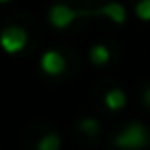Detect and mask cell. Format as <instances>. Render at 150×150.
I'll use <instances>...</instances> for the list:
<instances>
[{"mask_svg":"<svg viewBox=\"0 0 150 150\" xmlns=\"http://www.w3.org/2000/svg\"><path fill=\"white\" fill-rule=\"evenodd\" d=\"M136 15L140 21H150V0H140L136 4Z\"/></svg>","mask_w":150,"mask_h":150,"instance_id":"9c48e42d","label":"cell"},{"mask_svg":"<svg viewBox=\"0 0 150 150\" xmlns=\"http://www.w3.org/2000/svg\"><path fill=\"white\" fill-rule=\"evenodd\" d=\"M105 105H107V109H111V111L123 109V107H125V93L119 91V88L109 91V93L105 95Z\"/></svg>","mask_w":150,"mask_h":150,"instance_id":"8992f818","label":"cell"},{"mask_svg":"<svg viewBox=\"0 0 150 150\" xmlns=\"http://www.w3.org/2000/svg\"><path fill=\"white\" fill-rule=\"evenodd\" d=\"M148 140H150L148 129L142 123H129L115 136L113 144L117 148H123V150H140L148 144Z\"/></svg>","mask_w":150,"mask_h":150,"instance_id":"6da1fadb","label":"cell"},{"mask_svg":"<svg viewBox=\"0 0 150 150\" xmlns=\"http://www.w3.org/2000/svg\"><path fill=\"white\" fill-rule=\"evenodd\" d=\"M88 15H105V17H109L115 25H121V23L125 21V8H123V4H119V2H109V4H105V6L97 8V11H91Z\"/></svg>","mask_w":150,"mask_h":150,"instance_id":"5b68a950","label":"cell"},{"mask_svg":"<svg viewBox=\"0 0 150 150\" xmlns=\"http://www.w3.org/2000/svg\"><path fill=\"white\" fill-rule=\"evenodd\" d=\"M64 68H66V60H64V56H62L60 52L50 50V52H45V54L41 56V70H43L45 74L58 76V74L64 72Z\"/></svg>","mask_w":150,"mask_h":150,"instance_id":"277c9868","label":"cell"},{"mask_svg":"<svg viewBox=\"0 0 150 150\" xmlns=\"http://www.w3.org/2000/svg\"><path fill=\"white\" fill-rule=\"evenodd\" d=\"M80 129L86 132V134H91V136H95V134H99V123H97V119L86 117V119L80 121Z\"/></svg>","mask_w":150,"mask_h":150,"instance_id":"30bf717a","label":"cell"},{"mask_svg":"<svg viewBox=\"0 0 150 150\" xmlns=\"http://www.w3.org/2000/svg\"><path fill=\"white\" fill-rule=\"evenodd\" d=\"M144 103H146V105L150 107V86H148V88L144 91Z\"/></svg>","mask_w":150,"mask_h":150,"instance_id":"8fae6325","label":"cell"},{"mask_svg":"<svg viewBox=\"0 0 150 150\" xmlns=\"http://www.w3.org/2000/svg\"><path fill=\"white\" fill-rule=\"evenodd\" d=\"M0 45L6 54H17L27 45V33L21 27H6L0 33Z\"/></svg>","mask_w":150,"mask_h":150,"instance_id":"3957f363","label":"cell"},{"mask_svg":"<svg viewBox=\"0 0 150 150\" xmlns=\"http://www.w3.org/2000/svg\"><path fill=\"white\" fill-rule=\"evenodd\" d=\"M91 11H76L68 4H54L50 8V23L56 27V29H66L68 25H72L78 17L82 15H88Z\"/></svg>","mask_w":150,"mask_h":150,"instance_id":"7a4b0ae2","label":"cell"},{"mask_svg":"<svg viewBox=\"0 0 150 150\" xmlns=\"http://www.w3.org/2000/svg\"><path fill=\"white\" fill-rule=\"evenodd\" d=\"M4 2H8V0H0V4H4Z\"/></svg>","mask_w":150,"mask_h":150,"instance_id":"7c38bea8","label":"cell"},{"mask_svg":"<svg viewBox=\"0 0 150 150\" xmlns=\"http://www.w3.org/2000/svg\"><path fill=\"white\" fill-rule=\"evenodd\" d=\"M60 146H62L60 136H58V134H54V132H50V134H45V136L39 140L37 150H60Z\"/></svg>","mask_w":150,"mask_h":150,"instance_id":"ba28073f","label":"cell"},{"mask_svg":"<svg viewBox=\"0 0 150 150\" xmlns=\"http://www.w3.org/2000/svg\"><path fill=\"white\" fill-rule=\"evenodd\" d=\"M88 58H91V62H93V64L103 66V64H107V62H109L111 54H109V50H107L105 45H93V47H91V52H88Z\"/></svg>","mask_w":150,"mask_h":150,"instance_id":"52a82bcc","label":"cell"}]
</instances>
